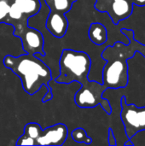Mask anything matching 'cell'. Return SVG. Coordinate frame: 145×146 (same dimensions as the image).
Listing matches in <instances>:
<instances>
[{
	"mask_svg": "<svg viewBox=\"0 0 145 146\" xmlns=\"http://www.w3.org/2000/svg\"><path fill=\"white\" fill-rule=\"evenodd\" d=\"M121 33L129 39L128 44L116 42L114 45L107 46L102 53V58L107 61L103 69V86L105 89L124 88L128 84L127 59L141 51L143 44L134 38V32L121 29Z\"/></svg>",
	"mask_w": 145,
	"mask_h": 146,
	"instance_id": "6da1fadb",
	"label": "cell"
},
{
	"mask_svg": "<svg viewBox=\"0 0 145 146\" xmlns=\"http://www.w3.org/2000/svg\"><path fill=\"white\" fill-rule=\"evenodd\" d=\"M3 64L20 78L22 87L27 94H36L44 86L48 91H51L49 83L52 80V71L37 56L28 53L18 56L7 55L3 58Z\"/></svg>",
	"mask_w": 145,
	"mask_h": 146,
	"instance_id": "7a4b0ae2",
	"label": "cell"
},
{
	"mask_svg": "<svg viewBox=\"0 0 145 146\" xmlns=\"http://www.w3.org/2000/svg\"><path fill=\"white\" fill-rule=\"evenodd\" d=\"M58 66L59 74L54 80L58 84H70L76 81L83 86L89 80L88 75L91 68V59L85 51L72 49L62 50Z\"/></svg>",
	"mask_w": 145,
	"mask_h": 146,
	"instance_id": "3957f363",
	"label": "cell"
},
{
	"mask_svg": "<svg viewBox=\"0 0 145 146\" xmlns=\"http://www.w3.org/2000/svg\"><path fill=\"white\" fill-rule=\"evenodd\" d=\"M106 91L102 83L97 80H88L86 84L80 86V88L74 95V103L79 108H94L100 104L104 111L110 115L111 105L107 99L103 97Z\"/></svg>",
	"mask_w": 145,
	"mask_h": 146,
	"instance_id": "277c9868",
	"label": "cell"
},
{
	"mask_svg": "<svg viewBox=\"0 0 145 146\" xmlns=\"http://www.w3.org/2000/svg\"><path fill=\"white\" fill-rule=\"evenodd\" d=\"M27 20L28 19H22L11 24L15 28L14 35L21 40L22 50L25 53L32 55L38 53L42 56H44V34L37 28L29 27L27 25Z\"/></svg>",
	"mask_w": 145,
	"mask_h": 146,
	"instance_id": "5b68a950",
	"label": "cell"
},
{
	"mask_svg": "<svg viewBox=\"0 0 145 146\" xmlns=\"http://www.w3.org/2000/svg\"><path fill=\"white\" fill-rule=\"evenodd\" d=\"M121 121L128 139L145 130V107L138 108L135 104H127L126 98H121Z\"/></svg>",
	"mask_w": 145,
	"mask_h": 146,
	"instance_id": "8992f818",
	"label": "cell"
},
{
	"mask_svg": "<svg viewBox=\"0 0 145 146\" xmlns=\"http://www.w3.org/2000/svg\"><path fill=\"white\" fill-rule=\"evenodd\" d=\"M132 0H96L95 9L109 15L115 25L129 18L133 11Z\"/></svg>",
	"mask_w": 145,
	"mask_h": 146,
	"instance_id": "52a82bcc",
	"label": "cell"
},
{
	"mask_svg": "<svg viewBox=\"0 0 145 146\" xmlns=\"http://www.w3.org/2000/svg\"><path fill=\"white\" fill-rule=\"evenodd\" d=\"M68 135V127L62 123H58L42 129L40 135L35 141V145H62Z\"/></svg>",
	"mask_w": 145,
	"mask_h": 146,
	"instance_id": "ba28073f",
	"label": "cell"
},
{
	"mask_svg": "<svg viewBox=\"0 0 145 146\" xmlns=\"http://www.w3.org/2000/svg\"><path fill=\"white\" fill-rule=\"evenodd\" d=\"M44 27L47 32L56 38H62L68 30V21L64 14L50 10L45 20Z\"/></svg>",
	"mask_w": 145,
	"mask_h": 146,
	"instance_id": "9c48e42d",
	"label": "cell"
},
{
	"mask_svg": "<svg viewBox=\"0 0 145 146\" xmlns=\"http://www.w3.org/2000/svg\"><path fill=\"white\" fill-rule=\"evenodd\" d=\"M88 37L94 44L98 46L103 45L108 41V30L103 23L93 22L90 25Z\"/></svg>",
	"mask_w": 145,
	"mask_h": 146,
	"instance_id": "30bf717a",
	"label": "cell"
},
{
	"mask_svg": "<svg viewBox=\"0 0 145 146\" xmlns=\"http://www.w3.org/2000/svg\"><path fill=\"white\" fill-rule=\"evenodd\" d=\"M22 15L27 19L36 15L41 7L39 0H21L16 2Z\"/></svg>",
	"mask_w": 145,
	"mask_h": 146,
	"instance_id": "8fae6325",
	"label": "cell"
},
{
	"mask_svg": "<svg viewBox=\"0 0 145 146\" xmlns=\"http://www.w3.org/2000/svg\"><path fill=\"white\" fill-rule=\"evenodd\" d=\"M50 10L66 15L72 9L76 0H44Z\"/></svg>",
	"mask_w": 145,
	"mask_h": 146,
	"instance_id": "7c38bea8",
	"label": "cell"
},
{
	"mask_svg": "<svg viewBox=\"0 0 145 146\" xmlns=\"http://www.w3.org/2000/svg\"><path fill=\"white\" fill-rule=\"evenodd\" d=\"M22 19H27V18L22 15L17 3L13 2L12 3H10V8H9V17H8L7 21H6V24L11 25L13 22L22 20Z\"/></svg>",
	"mask_w": 145,
	"mask_h": 146,
	"instance_id": "4fadbf2b",
	"label": "cell"
},
{
	"mask_svg": "<svg viewBox=\"0 0 145 146\" xmlns=\"http://www.w3.org/2000/svg\"><path fill=\"white\" fill-rule=\"evenodd\" d=\"M41 131H42V127L39 126V124L35 123V122H31V123H27L25 126L23 135L30 138L35 142L36 139L40 135Z\"/></svg>",
	"mask_w": 145,
	"mask_h": 146,
	"instance_id": "5bb4252c",
	"label": "cell"
},
{
	"mask_svg": "<svg viewBox=\"0 0 145 146\" xmlns=\"http://www.w3.org/2000/svg\"><path fill=\"white\" fill-rule=\"evenodd\" d=\"M71 136L72 139L77 143H84L85 145H90L92 141L91 138L87 136L85 130L82 127H78L73 130V132L71 133Z\"/></svg>",
	"mask_w": 145,
	"mask_h": 146,
	"instance_id": "9a60e30c",
	"label": "cell"
},
{
	"mask_svg": "<svg viewBox=\"0 0 145 146\" xmlns=\"http://www.w3.org/2000/svg\"><path fill=\"white\" fill-rule=\"evenodd\" d=\"M10 3L9 0H0V23H6L9 17Z\"/></svg>",
	"mask_w": 145,
	"mask_h": 146,
	"instance_id": "2e32d148",
	"label": "cell"
},
{
	"mask_svg": "<svg viewBox=\"0 0 145 146\" xmlns=\"http://www.w3.org/2000/svg\"><path fill=\"white\" fill-rule=\"evenodd\" d=\"M109 145H116L117 143H116V139H115V137L114 135V133H113V130L111 128H109Z\"/></svg>",
	"mask_w": 145,
	"mask_h": 146,
	"instance_id": "e0dca14e",
	"label": "cell"
},
{
	"mask_svg": "<svg viewBox=\"0 0 145 146\" xmlns=\"http://www.w3.org/2000/svg\"><path fill=\"white\" fill-rule=\"evenodd\" d=\"M53 98V94H52V91H47L46 94L44 96V98H42V102L43 103H47L49 101H50Z\"/></svg>",
	"mask_w": 145,
	"mask_h": 146,
	"instance_id": "ac0fdd59",
	"label": "cell"
},
{
	"mask_svg": "<svg viewBox=\"0 0 145 146\" xmlns=\"http://www.w3.org/2000/svg\"><path fill=\"white\" fill-rule=\"evenodd\" d=\"M133 4L138 6H145V0H132Z\"/></svg>",
	"mask_w": 145,
	"mask_h": 146,
	"instance_id": "d6986e66",
	"label": "cell"
},
{
	"mask_svg": "<svg viewBox=\"0 0 145 146\" xmlns=\"http://www.w3.org/2000/svg\"><path fill=\"white\" fill-rule=\"evenodd\" d=\"M127 140H128V141L126 142V143L124 144V145H133V143L131 142V139H128Z\"/></svg>",
	"mask_w": 145,
	"mask_h": 146,
	"instance_id": "ffe728a7",
	"label": "cell"
},
{
	"mask_svg": "<svg viewBox=\"0 0 145 146\" xmlns=\"http://www.w3.org/2000/svg\"><path fill=\"white\" fill-rule=\"evenodd\" d=\"M143 55H144V56L145 57V45L144 44V49H143V50H142V52H141Z\"/></svg>",
	"mask_w": 145,
	"mask_h": 146,
	"instance_id": "44dd1931",
	"label": "cell"
},
{
	"mask_svg": "<svg viewBox=\"0 0 145 146\" xmlns=\"http://www.w3.org/2000/svg\"><path fill=\"white\" fill-rule=\"evenodd\" d=\"M13 2H19V1H21V0H12Z\"/></svg>",
	"mask_w": 145,
	"mask_h": 146,
	"instance_id": "7402d4cb",
	"label": "cell"
}]
</instances>
